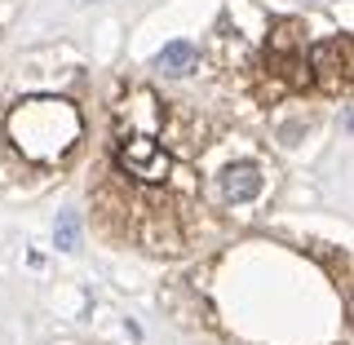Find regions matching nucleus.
<instances>
[{"instance_id":"nucleus-1","label":"nucleus","mask_w":354,"mask_h":345,"mask_svg":"<svg viewBox=\"0 0 354 345\" xmlns=\"http://www.w3.org/2000/svg\"><path fill=\"white\" fill-rule=\"evenodd\" d=\"M80 133V115H75L66 102H53V97H36V102L18 106L9 115V138L18 142L22 155L31 160H53L75 142Z\"/></svg>"},{"instance_id":"nucleus-2","label":"nucleus","mask_w":354,"mask_h":345,"mask_svg":"<svg viewBox=\"0 0 354 345\" xmlns=\"http://www.w3.org/2000/svg\"><path fill=\"white\" fill-rule=\"evenodd\" d=\"M120 164H124L133 177H142V182H164V177L173 173L169 151H164L160 142H155V133H147V129L120 133Z\"/></svg>"},{"instance_id":"nucleus-3","label":"nucleus","mask_w":354,"mask_h":345,"mask_svg":"<svg viewBox=\"0 0 354 345\" xmlns=\"http://www.w3.org/2000/svg\"><path fill=\"white\" fill-rule=\"evenodd\" d=\"M217 195L226 204H248V199L261 195V173L252 164H230V169L217 173Z\"/></svg>"},{"instance_id":"nucleus-4","label":"nucleus","mask_w":354,"mask_h":345,"mask_svg":"<svg viewBox=\"0 0 354 345\" xmlns=\"http://www.w3.org/2000/svg\"><path fill=\"white\" fill-rule=\"evenodd\" d=\"M155 66H160L164 75H191L195 66H199V53H195V44L191 40H169L160 53H155Z\"/></svg>"},{"instance_id":"nucleus-5","label":"nucleus","mask_w":354,"mask_h":345,"mask_svg":"<svg viewBox=\"0 0 354 345\" xmlns=\"http://www.w3.org/2000/svg\"><path fill=\"white\" fill-rule=\"evenodd\" d=\"M75 243H80V221H75V213H58V248L71 252Z\"/></svg>"},{"instance_id":"nucleus-6","label":"nucleus","mask_w":354,"mask_h":345,"mask_svg":"<svg viewBox=\"0 0 354 345\" xmlns=\"http://www.w3.org/2000/svg\"><path fill=\"white\" fill-rule=\"evenodd\" d=\"M84 5H88V0H84Z\"/></svg>"}]
</instances>
